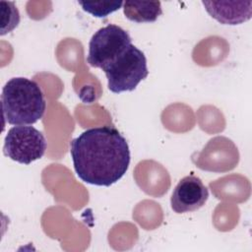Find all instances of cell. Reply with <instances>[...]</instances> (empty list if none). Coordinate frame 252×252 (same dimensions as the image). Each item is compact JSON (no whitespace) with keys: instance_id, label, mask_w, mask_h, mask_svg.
<instances>
[{"instance_id":"cell-1","label":"cell","mask_w":252,"mask_h":252,"mask_svg":"<svg viewBox=\"0 0 252 252\" xmlns=\"http://www.w3.org/2000/svg\"><path fill=\"white\" fill-rule=\"evenodd\" d=\"M70 154L82 181L106 187L123 177L131 158L126 139L111 126L87 129L71 141Z\"/></svg>"},{"instance_id":"cell-2","label":"cell","mask_w":252,"mask_h":252,"mask_svg":"<svg viewBox=\"0 0 252 252\" xmlns=\"http://www.w3.org/2000/svg\"><path fill=\"white\" fill-rule=\"evenodd\" d=\"M3 118L11 125H31L42 118L46 102L38 84L24 77L10 79L2 89Z\"/></svg>"},{"instance_id":"cell-3","label":"cell","mask_w":252,"mask_h":252,"mask_svg":"<svg viewBox=\"0 0 252 252\" xmlns=\"http://www.w3.org/2000/svg\"><path fill=\"white\" fill-rule=\"evenodd\" d=\"M102 71L109 91L114 94L134 91L149 75L147 58L134 44H130Z\"/></svg>"},{"instance_id":"cell-4","label":"cell","mask_w":252,"mask_h":252,"mask_svg":"<svg viewBox=\"0 0 252 252\" xmlns=\"http://www.w3.org/2000/svg\"><path fill=\"white\" fill-rule=\"evenodd\" d=\"M130 44L128 32L116 25H107L95 32L89 43L87 61L90 66L103 70Z\"/></svg>"},{"instance_id":"cell-5","label":"cell","mask_w":252,"mask_h":252,"mask_svg":"<svg viewBox=\"0 0 252 252\" xmlns=\"http://www.w3.org/2000/svg\"><path fill=\"white\" fill-rule=\"evenodd\" d=\"M47 148L43 134L32 126L18 125L9 129L5 136L3 153L22 164L39 159Z\"/></svg>"},{"instance_id":"cell-6","label":"cell","mask_w":252,"mask_h":252,"mask_svg":"<svg viewBox=\"0 0 252 252\" xmlns=\"http://www.w3.org/2000/svg\"><path fill=\"white\" fill-rule=\"evenodd\" d=\"M209 198V190L202 180L195 175H188L179 180L171 198V209L176 214L194 212L202 208Z\"/></svg>"},{"instance_id":"cell-7","label":"cell","mask_w":252,"mask_h":252,"mask_svg":"<svg viewBox=\"0 0 252 252\" xmlns=\"http://www.w3.org/2000/svg\"><path fill=\"white\" fill-rule=\"evenodd\" d=\"M202 4L210 16L222 25H239L252 16L251 1H202Z\"/></svg>"},{"instance_id":"cell-8","label":"cell","mask_w":252,"mask_h":252,"mask_svg":"<svg viewBox=\"0 0 252 252\" xmlns=\"http://www.w3.org/2000/svg\"><path fill=\"white\" fill-rule=\"evenodd\" d=\"M125 17L135 23H153L161 15V4L159 1H133L123 2Z\"/></svg>"},{"instance_id":"cell-9","label":"cell","mask_w":252,"mask_h":252,"mask_svg":"<svg viewBox=\"0 0 252 252\" xmlns=\"http://www.w3.org/2000/svg\"><path fill=\"white\" fill-rule=\"evenodd\" d=\"M84 11L96 18H104L123 6L122 1H78Z\"/></svg>"},{"instance_id":"cell-10","label":"cell","mask_w":252,"mask_h":252,"mask_svg":"<svg viewBox=\"0 0 252 252\" xmlns=\"http://www.w3.org/2000/svg\"><path fill=\"white\" fill-rule=\"evenodd\" d=\"M0 8H1V35L6 34L13 31L20 23V13L17 9L14 2L10 1H0Z\"/></svg>"}]
</instances>
